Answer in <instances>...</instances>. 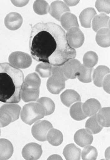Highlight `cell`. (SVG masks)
Instances as JSON below:
<instances>
[{
  "mask_svg": "<svg viewBox=\"0 0 110 160\" xmlns=\"http://www.w3.org/2000/svg\"><path fill=\"white\" fill-rule=\"evenodd\" d=\"M0 136H1V129H0Z\"/></svg>",
  "mask_w": 110,
  "mask_h": 160,
  "instance_id": "cell-38",
  "label": "cell"
},
{
  "mask_svg": "<svg viewBox=\"0 0 110 160\" xmlns=\"http://www.w3.org/2000/svg\"><path fill=\"white\" fill-rule=\"evenodd\" d=\"M93 68H88L84 64H81L77 73L76 78L79 81L85 83L92 82V74Z\"/></svg>",
  "mask_w": 110,
  "mask_h": 160,
  "instance_id": "cell-24",
  "label": "cell"
},
{
  "mask_svg": "<svg viewBox=\"0 0 110 160\" xmlns=\"http://www.w3.org/2000/svg\"><path fill=\"white\" fill-rule=\"evenodd\" d=\"M49 9V4L45 1H36L34 3V11L39 15H45L48 13Z\"/></svg>",
  "mask_w": 110,
  "mask_h": 160,
  "instance_id": "cell-32",
  "label": "cell"
},
{
  "mask_svg": "<svg viewBox=\"0 0 110 160\" xmlns=\"http://www.w3.org/2000/svg\"><path fill=\"white\" fill-rule=\"evenodd\" d=\"M37 102L42 105L44 111L45 116L50 115L55 111V103L50 98L43 97L39 99Z\"/></svg>",
  "mask_w": 110,
  "mask_h": 160,
  "instance_id": "cell-28",
  "label": "cell"
},
{
  "mask_svg": "<svg viewBox=\"0 0 110 160\" xmlns=\"http://www.w3.org/2000/svg\"><path fill=\"white\" fill-rule=\"evenodd\" d=\"M63 154L66 160H79L80 159L81 150L72 143L65 147Z\"/></svg>",
  "mask_w": 110,
  "mask_h": 160,
  "instance_id": "cell-21",
  "label": "cell"
},
{
  "mask_svg": "<svg viewBox=\"0 0 110 160\" xmlns=\"http://www.w3.org/2000/svg\"><path fill=\"white\" fill-rule=\"evenodd\" d=\"M96 15V12L93 8H89L84 9L79 15L81 26L84 28H91V21Z\"/></svg>",
  "mask_w": 110,
  "mask_h": 160,
  "instance_id": "cell-18",
  "label": "cell"
},
{
  "mask_svg": "<svg viewBox=\"0 0 110 160\" xmlns=\"http://www.w3.org/2000/svg\"><path fill=\"white\" fill-rule=\"evenodd\" d=\"M11 22V30H17L21 27L22 24V19L19 14L17 13H12L10 14Z\"/></svg>",
  "mask_w": 110,
  "mask_h": 160,
  "instance_id": "cell-33",
  "label": "cell"
},
{
  "mask_svg": "<svg viewBox=\"0 0 110 160\" xmlns=\"http://www.w3.org/2000/svg\"><path fill=\"white\" fill-rule=\"evenodd\" d=\"M29 48L34 60L54 66H62L76 56V51L67 42L65 32L54 22H39L32 27Z\"/></svg>",
  "mask_w": 110,
  "mask_h": 160,
  "instance_id": "cell-1",
  "label": "cell"
},
{
  "mask_svg": "<svg viewBox=\"0 0 110 160\" xmlns=\"http://www.w3.org/2000/svg\"><path fill=\"white\" fill-rule=\"evenodd\" d=\"M98 152L96 148L92 146H86L83 150L81 156L83 160H95L98 157Z\"/></svg>",
  "mask_w": 110,
  "mask_h": 160,
  "instance_id": "cell-30",
  "label": "cell"
},
{
  "mask_svg": "<svg viewBox=\"0 0 110 160\" xmlns=\"http://www.w3.org/2000/svg\"><path fill=\"white\" fill-rule=\"evenodd\" d=\"M110 17L106 14L102 13L94 16L92 21V28L98 32L103 28H109Z\"/></svg>",
  "mask_w": 110,
  "mask_h": 160,
  "instance_id": "cell-20",
  "label": "cell"
},
{
  "mask_svg": "<svg viewBox=\"0 0 110 160\" xmlns=\"http://www.w3.org/2000/svg\"><path fill=\"white\" fill-rule=\"evenodd\" d=\"M82 105L83 103L81 102H77L72 105L70 108L71 117L75 120H82L87 117L83 111Z\"/></svg>",
  "mask_w": 110,
  "mask_h": 160,
  "instance_id": "cell-27",
  "label": "cell"
},
{
  "mask_svg": "<svg viewBox=\"0 0 110 160\" xmlns=\"http://www.w3.org/2000/svg\"><path fill=\"white\" fill-rule=\"evenodd\" d=\"M70 12V9L67 5L60 1H55L52 3L49 9L50 15L58 21H60V18L64 14Z\"/></svg>",
  "mask_w": 110,
  "mask_h": 160,
  "instance_id": "cell-12",
  "label": "cell"
},
{
  "mask_svg": "<svg viewBox=\"0 0 110 160\" xmlns=\"http://www.w3.org/2000/svg\"><path fill=\"white\" fill-rule=\"evenodd\" d=\"M46 138L50 144L54 146L61 145L63 141V136L61 131L54 128L48 131Z\"/></svg>",
  "mask_w": 110,
  "mask_h": 160,
  "instance_id": "cell-23",
  "label": "cell"
},
{
  "mask_svg": "<svg viewBox=\"0 0 110 160\" xmlns=\"http://www.w3.org/2000/svg\"><path fill=\"white\" fill-rule=\"evenodd\" d=\"M95 7L99 12L110 14V1H97Z\"/></svg>",
  "mask_w": 110,
  "mask_h": 160,
  "instance_id": "cell-34",
  "label": "cell"
},
{
  "mask_svg": "<svg viewBox=\"0 0 110 160\" xmlns=\"http://www.w3.org/2000/svg\"><path fill=\"white\" fill-rule=\"evenodd\" d=\"M21 108L17 104H5L0 108V127L4 128L19 118Z\"/></svg>",
  "mask_w": 110,
  "mask_h": 160,
  "instance_id": "cell-6",
  "label": "cell"
},
{
  "mask_svg": "<svg viewBox=\"0 0 110 160\" xmlns=\"http://www.w3.org/2000/svg\"><path fill=\"white\" fill-rule=\"evenodd\" d=\"M12 66L16 68L25 69L30 67L32 63L31 57L29 54L22 52L13 53L9 58Z\"/></svg>",
  "mask_w": 110,
  "mask_h": 160,
  "instance_id": "cell-8",
  "label": "cell"
},
{
  "mask_svg": "<svg viewBox=\"0 0 110 160\" xmlns=\"http://www.w3.org/2000/svg\"><path fill=\"white\" fill-rule=\"evenodd\" d=\"M110 69L107 66H99L94 69L93 74V80L94 85L97 87H102V83L104 78L110 73Z\"/></svg>",
  "mask_w": 110,
  "mask_h": 160,
  "instance_id": "cell-17",
  "label": "cell"
},
{
  "mask_svg": "<svg viewBox=\"0 0 110 160\" xmlns=\"http://www.w3.org/2000/svg\"><path fill=\"white\" fill-rule=\"evenodd\" d=\"M96 41L100 47L106 48L110 47V29L103 28L97 33Z\"/></svg>",
  "mask_w": 110,
  "mask_h": 160,
  "instance_id": "cell-22",
  "label": "cell"
},
{
  "mask_svg": "<svg viewBox=\"0 0 110 160\" xmlns=\"http://www.w3.org/2000/svg\"><path fill=\"white\" fill-rule=\"evenodd\" d=\"M110 107L103 108L99 110L97 114L98 122L103 127H110Z\"/></svg>",
  "mask_w": 110,
  "mask_h": 160,
  "instance_id": "cell-26",
  "label": "cell"
},
{
  "mask_svg": "<svg viewBox=\"0 0 110 160\" xmlns=\"http://www.w3.org/2000/svg\"><path fill=\"white\" fill-rule=\"evenodd\" d=\"M101 108L100 102L95 99H88L82 105L83 111L87 117L94 115Z\"/></svg>",
  "mask_w": 110,
  "mask_h": 160,
  "instance_id": "cell-15",
  "label": "cell"
},
{
  "mask_svg": "<svg viewBox=\"0 0 110 160\" xmlns=\"http://www.w3.org/2000/svg\"><path fill=\"white\" fill-rule=\"evenodd\" d=\"M98 56L93 51H89L84 55V65L88 68H93L98 63Z\"/></svg>",
  "mask_w": 110,
  "mask_h": 160,
  "instance_id": "cell-29",
  "label": "cell"
},
{
  "mask_svg": "<svg viewBox=\"0 0 110 160\" xmlns=\"http://www.w3.org/2000/svg\"><path fill=\"white\" fill-rule=\"evenodd\" d=\"M41 80L36 73L28 74L23 82L21 92V98L25 102L37 100L40 94Z\"/></svg>",
  "mask_w": 110,
  "mask_h": 160,
  "instance_id": "cell-3",
  "label": "cell"
},
{
  "mask_svg": "<svg viewBox=\"0 0 110 160\" xmlns=\"http://www.w3.org/2000/svg\"><path fill=\"white\" fill-rule=\"evenodd\" d=\"M53 128L51 123L48 121H39L36 122L32 128V134L38 141L45 142L47 141L46 136L48 131Z\"/></svg>",
  "mask_w": 110,
  "mask_h": 160,
  "instance_id": "cell-7",
  "label": "cell"
},
{
  "mask_svg": "<svg viewBox=\"0 0 110 160\" xmlns=\"http://www.w3.org/2000/svg\"><path fill=\"white\" fill-rule=\"evenodd\" d=\"M81 63L77 59H72L61 66L64 74L68 79H76L77 73L79 70Z\"/></svg>",
  "mask_w": 110,
  "mask_h": 160,
  "instance_id": "cell-11",
  "label": "cell"
},
{
  "mask_svg": "<svg viewBox=\"0 0 110 160\" xmlns=\"http://www.w3.org/2000/svg\"><path fill=\"white\" fill-rule=\"evenodd\" d=\"M74 140L77 145L84 148L92 144L93 136L87 129H82L77 131L74 134Z\"/></svg>",
  "mask_w": 110,
  "mask_h": 160,
  "instance_id": "cell-13",
  "label": "cell"
},
{
  "mask_svg": "<svg viewBox=\"0 0 110 160\" xmlns=\"http://www.w3.org/2000/svg\"><path fill=\"white\" fill-rule=\"evenodd\" d=\"M45 116L43 108L38 102H31L25 105L21 114L22 121L29 125L42 119Z\"/></svg>",
  "mask_w": 110,
  "mask_h": 160,
  "instance_id": "cell-4",
  "label": "cell"
},
{
  "mask_svg": "<svg viewBox=\"0 0 110 160\" xmlns=\"http://www.w3.org/2000/svg\"><path fill=\"white\" fill-rule=\"evenodd\" d=\"M85 127L92 134H96L99 133L103 128V127L98 122L96 114H95L87 120Z\"/></svg>",
  "mask_w": 110,
  "mask_h": 160,
  "instance_id": "cell-25",
  "label": "cell"
},
{
  "mask_svg": "<svg viewBox=\"0 0 110 160\" xmlns=\"http://www.w3.org/2000/svg\"><path fill=\"white\" fill-rule=\"evenodd\" d=\"M61 26L66 31L73 27L79 28L77 18L74 14L67 12L64 14L60 18Z\"/></svg>",
  "mask_w": 110,
  "mask_h": 160,
  "instance_id": "cell-19",
  "label": "cell"
},
{
  "mask_svg": "<svg viewBox=\"0 0 110 160\" xmlns=\"http://www.w3.org/2000/svg\"><path fill=\"white\" fill-rule=\"evenodd\" d=\"M13 152V146L10 141L5 138L0 139V160L9 159Z\"/></svg>",
  "mask_w": 110,
  "mask_h": 160,
  "instance_id": "cell-16",
  "label": "cell"
},
{
  "mask_svg": "<svg viewBox=\"0 0 110 160\" xmlns=\"http://www.w3.org/2000/svg\"><path fill=\"white\" fill-rule=\"evenodd\" d=\"M54 156V158H56V159H59V158H60V159L62 160L61 157H60V156H57V155H53V156ZM54 158L50 157L49 158H48V159H52Z\"/></svg>",
  "mask_w": 110,
  "mask_h": 160,
  "instance_id": "cell-37",
  "label": "cell"
},
{
  "mask_svg": "<svg viewBox=\"0 0 110 160\" xmlns=\"http://www.w3.org/2000/svg\"><path fill=\"white\" fill-rule=\"evenodd\" d=\"M60 97L62 103L67 107H70L74 103L81 101L80 95L73 90H66L61 93Z\"/></svg>",
  "mask_w": 110,
  "mask_h": 160,
  "instance_id": "cell-14",
  "label": "cell"
},
{
  "mask_svg": "<svg viewBox=\"0 0 110 160\" xmlns=\"http://www.w3.org/2000/svg\"><path fill=\"white\" fill-rule=\"evenodd\" d=\"M63 72L61 66H53L51 75L47 83V88L54 94H59L65 87V81L68 80Z\"/></svg>",
  "mask_w": 110,
  "mask_h": 160,
  "instance_id": "cell-5",
  "label": "cell"
},
{
  "mask_svg": "<svg viewBox=\"0 0 110 160\" xmlns=\"http://www.w3.org/2000/svg\"><path fill=\"white\" fill-rule=\"evenodd\" d=\"M42 147L36 143H30L25 146L22 149V157L25 160H35L39 159L42 156Z\"/></svg>",
  "mask_w": 110,
  "mask_h": 160,
  "instance_id": "cell-10",
  "label": "cell"
},
{
  "mask_svg": "<svg viewBox=\"0 0 110 160\" xmlns=\"http://www.w3.org/2000/svg\"><path fill=\"white\" fill-rule=\"evenodd\" d=\"M53 66L49 64L42 63L36 66L35 71L42 78H47L51 75Z\"/></svg>",
  "mask_w": 110,
  "mask_h": 160,
  "instance_id": "cell-31",
  "label": "cell"
},
{
  "mask_svg": "<svg viewBox=\"0 0 110 160\" xmlns=\"http://www.w3.org/2000/svg\"><path fill=\"white\" fill-rule=\"evenodd\" d=\"M102 86L104 90L110 93V74L106 75L104 78L102 83Z\"/></svg>",
  "mask_w": 110,
  "mask_h": 160,
  "instance_id": "cell-35",
  "label": "cell"
},
{
  "mask_svg": "<svg viewBox=\"0 0 110 160\" xmlns=\"http://www.w3.org/2000/svg\"><path fill=\"white\" fill-rule=\"evenodd\" d=\"M66 36L69 45L73 48H80L84 41V33L77 27H73L67 31Z\"/></svg>",
  "mask_w": 110,
  "mask_h": 160,
  "instance_id": "cell-9",
  "label": "cell"
},
{
  "mask_svg": "<svg viewBox=\"0 0 110 160\" xmlns=\"http://www.w3.org/2000/svg\"><path fill=\"white\" fill-rule=\"evenodd\" d=\"M24 82V74L21 70L9 63H0V102L18 103Z\"/></svg>",
  "mask_w": 110,
  "mask_h": 160,
  "instance_id": "cell-2",
  "label": "cell"
},
{
  "mask_svg": "<svg viewBox=\"0 0 110 160\" xmlns=\"http://www.w3.org/2000/svg\"><path fill=\"white\" fill-rule=\"evenodd\" d=\"M65 2L67 3V6H74L76 5L78 3H79V1H65Z\"/></svg>",
  "mask_w": 110,
  "mask_h": 160,
  "instance_id": "cell-36",
  "label": "cell"
}]
</instances>
